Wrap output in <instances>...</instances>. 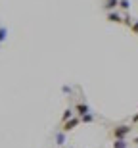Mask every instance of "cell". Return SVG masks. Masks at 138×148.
I'll use <instances>...</instances> for the list:
<instances>
[{"label":"cell","instance_id":"cell-1","mask_svg":"<svg viewBox=\"0 0 138 148\" xmlns=\"http://www.w3.org/2000/svg\"><path fill=\"white\" fill-rule=\"evenodd\" d=\"M133 133V125H117L113 127V131H111V137L119 140V138H127V135Z\"/></svg>","mask_w":138,"mask_h":148},{"label":"cell","instance_id":"cell-2","mask_svg":"<svg viewBox=\"0 0 138 148\" xmlns=\"http://www.w3.org/2000/svg\"><path fill=\"white\" fill-rule=\"evenodd\" d=\"M77 125H81V119H79L77 115H75V117H71L69 121L61 123V129H60V131H61V133H69V131H73V129H75Z\"/></svg>","mask_w":138,"mask_h":148},{"label":"cell","instance_id":"cell-3","mask_svg":"<svg viewBox=\"0 0 138 148\" xmlns=\"http://www.w3.org/2000/svg\"><path fill=\"white\" fill-rule=\"evenodd\" d=\"M75 114H77V117H83L86 114H92V110H90V106L86 102H77L75 104Z\"/></svg>","mask_w":138,"mask_h":148},{"label":"cell","instance_id":"cell-4","mask_svg":"<svg viewBox=\"0 0 138 148\" xmlns=\"http://www.w3.org/2000/svg\"><path fill=\"white\" fill-rule=\"evenodd\" d=\"M105 19H107L109 23H123V16L119 14V12H107Z\"/></svg>","mask_w":138,"mask_h":148},{"label":"cell","instance_id":"cell-5","mask_svg":"<svg viewBox=\"0 0 138 148\" xmlns=\"http://www.w3.org/2000/svg\"><path fill=\"white\" fill-rule=\"evenodd\" d=\"M117 6H119V0H105L104 2V10L105 12H115Z\"/></svg>","mask_w":138,"mask_h":148},{"label":"cell","instance_id":"cell-6","mask_svg":"<svg viewBox=\"0 0 138 148\" xmlns=\"http://www.w3.org/2000/svg\"><path fill=\"white\" fill-rule=\"evenodd\" d=\"M71 117H75V110H71V108H67V110L63 112V115H61V123H65V121H69Z\"/></svg>","mask_w":138,"mask_h":148},{"label":"cell","instance_id":"cell-7","mask_svg":"<svg viewBox=\"0 0 138 148\" xmlns=\"http://www.w3.org/2000/svg\"><path fill=\"white\" fill-rule=\"evenodd\" d=\"M113 148H128L127 138H119V140H115V143H113Z\"/></svg>","mask_w":138,"mask_h":148},{"label":"cell","instance_id":"cell-8","mask_svg":"<svg viewBox=\"0 0 138 148\" xmlns=\"http://www.w3.org/2000/svg\"><path fill=\"white\" fill-rule=\"evenodd\" d=\"M63 143H65V133H58V135H56V144H58V146H63Z\"/></svg>","mask_w":138,"mask_h":148},{"label":"cell","instance_id":"cell-9","mask_svg":"<svg viewBox=\"0 0 138 148\" xmlns=\"http://www.w3.org/2000/svg\"><path fill=\"white\" fill-rule=\"evenodd\" d=\"M119 8L125 10V12H128L131 10V0H119Z\"/></svg>","mask_w":138,"mask_h":148},{"label":"cell","instance_id":"cell-10","mask_svg":"<svg viewBox=\"0 0 138 148\" xmlns=\"http://www.w3.org/2000/svg\"><path fill=\"white\" fill-rule=\"evenodd\" d=\"M79 119H81V123H92L94 114H86V115H83V117H79Z\"/></svg>","mask_w":138,"mask_h":148},{"label":"cell","instance_id":"cell-11","mask_svg":"<svg viewBox=\"0 0 138 148\" xmlns=\"http://www.w3.org/2000/svg\"><path fill=\"white\" fill-rule=\"evenodd\" d=\"M133 17L128 16V14H125V16H123V25H127V27H131V25H133Z\"/></svg>","mask_w":138,"mask_h":148},{"label":"cell","instance_id":"cell-12","mask_svg":"<svg viewBox=\"0 0 138 148\" xmlns=\"http://www.w3.org/2000/svg\"><path fill=\"white\" fill-rule=\"evenodd\" d=\"M6 37H8V29H6V27H0V42H4Z\"/></svg>","mask_w":138,"mask_h":148},{"label":"cell","instance_id":"cell-13","mask_svg":"<svg viewBox=\"0 0 138 148\" xmlns=\"http://www.w3.org/2000/svg\"><path fill=\"white\" fill-rule=\"evenodd\" d=\"M131 31H133L134 35H138V19H134L133 25H131Z\"/></svg>","mask_w":138,"mask_h":148},{"label":"cell","instance_id":"cell-14","mask_svg":"<svg viewBox=\"0 0 138 148\" xmlns=\"http://www.w3.org/2000/svg\"><path fill=\"white\" fill-rule=\"evenodd\" d=\"M136 121H138V114H136V115L133 117V123H136Z\"/></svg>","mask_w":138,"mask_h":148},{"label":"cell","instance_id":"cell-15","mask_svg":"<svg viewBox=\"0 0 138 148\" xmlns=\"http://www.w3.org/2000/svg\"><path fill=\"white\" fill-rule=\"evenodd\" d=\"M65 148H73V146H65Z\"/></svg>","mask_w":138,"mask_h":148}]
</instances>
